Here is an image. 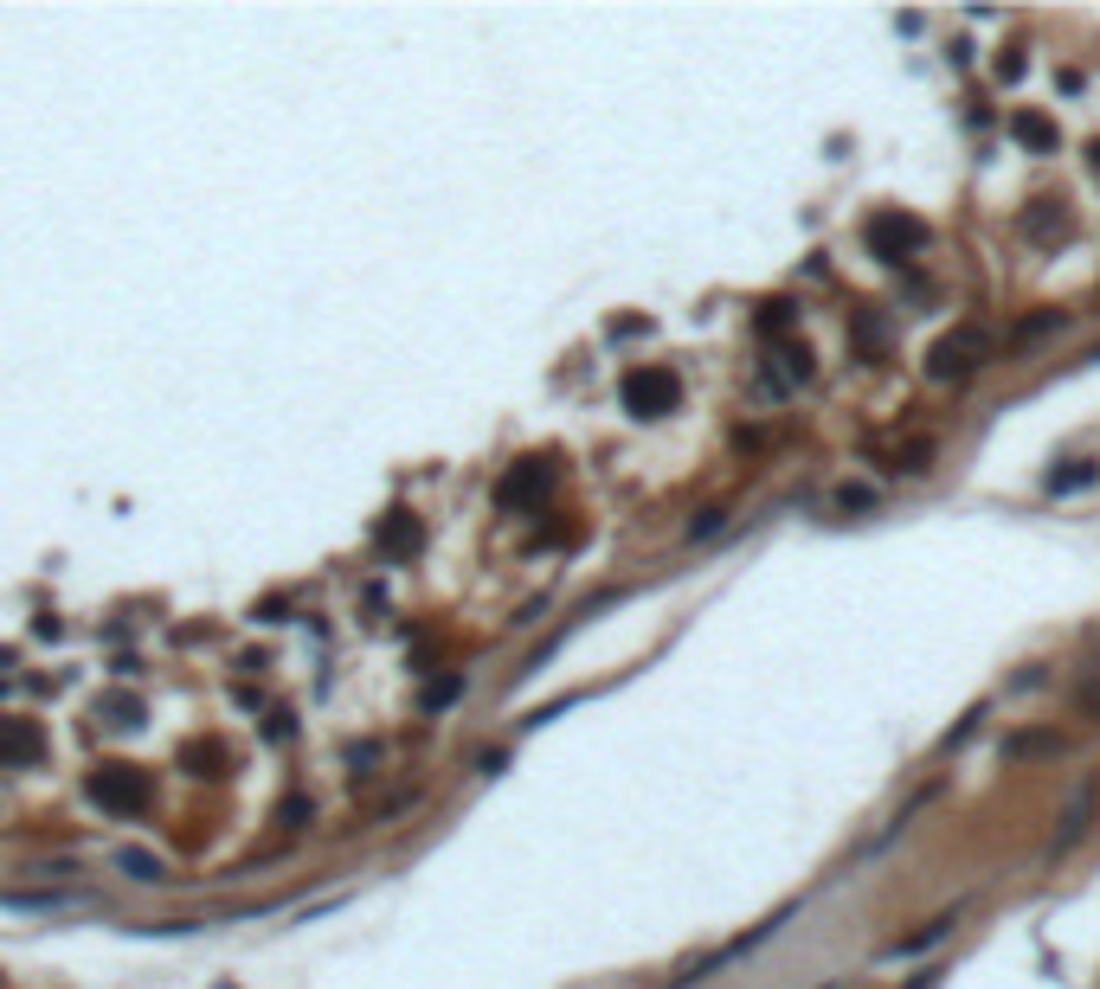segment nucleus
Instances as JSON below:
<instances>
[{
	"label": "nucleus",
	"instance_id": "obj_1",
	"mask_svg": "<svg viewBox=\"0 0 1100 989\" xmlns=\"http://www.w3.org/2000/svg\"><path fill=\"white\" fill-rule=\"evenodd\" d=\"M90 804L110 809V816H142V809L154 804L149 771H136V765H97V771H90Z\"/></svg>",
	"mask_w": 1100,
	"mask_h": 989
},
{
	"label": "nucleus",
	"instance_id": "obj_2",
	"mask_svg": "<svg viewBox=\"0 0 1100 989\" xmlns=\"http://www.w3.org/2000/svg\"><path fill=\"white\" fill-rule=\"evenodd\" d=\"M991 361V334L979 322H959L952 334L933 341V354H927V373L933 379H965V373H979Z\"/></svg>",
	"mask_w": 1100,
	"mask_h": 989
},
{
	"label": "nucleus",
	"instance_id": "obj_3",
	"mask_svg": "<svg viewBox=\"0 0 1100 989\" xmlns=\"http://www.w3.org/2000/svg\"><path fill=\"white\" fill-rule=\"evenodd\" d=\"M683 399V379L670 367H631L624 373V411L631 418H670Z\"/></svg>",
	"mask_w": 1100,
	"mask_h": 989
},
{
	"label": "nucleus",
	"instance_id": "obj_4",
	"mask_svg": "<svg viewBox=\"0 0 1100 989\" xmlns=\"http://www.w3.org/2000/svg\"><path fill=\"white\" fill-rule=\"evenodd\" d=\"M547 488H554V463H547V456H522V463L502 476L495 502H502V508H541Z\"/></svg>",
	"mask_w": 1100,
	"mask_h": 989
},
{
	"label": "nucleus",
	"instance_id": "obj_5",
	"mask_svg": "<svg viewBox=\"0 0 1100 989\" xmlns=\"http://www.w3.org/2000/svg\"><path fill=\"white\" fill-rule=\"evenodd\" d=\"M1094 816H1100V784H1081L1062 809V829H1056V842H1049V861H1062V854H1075V848L1088 842V836H1094Z\"/></svg>",
	"mask_w": 1100,
	"mask_h": 989
},
{
	"label": "nucleus",
	"instance_id": "obj_6",
	"mask_svg": "<svg viewBox=\"0 0 1100 989\" xmlns=\"http://www.w3.org/2000/svg\"><path fill=\"white\" fill-rule=\"evenodd\" d=\"M927 245V225L920 219H901V213H875L869 219V251L882 257V264H901L908 251H920Z\"/></svg>",
	"mask_w": 1100,
	"mask_h": 989
},
{
	"label": "nucleus",
	"instance_id": "obj_7",
	"mask_svg": "<svg viewBox=\"0 0 1100 989\" xmlns=\"http://www.w3.org/2000/svg\"><path fill=\"white\" fill-rule=\"evenodd\" d=\"M45 759V733L39 720H20V713H0V771H26Z\"/></svg>",
	"mask_w": 1100,
	"mask_h": 989
},
{
	"label": "nucleus",
	"instance_id": "obj_8",
	"mask_svg": "<svg viewBox=\"0 0 1100 989\" xmlns=\"http://www.w3.org/2000/svg\"><path fill=\"white\" fill-rule=\"evenodd\" d=\"M952 925H959V913H933L920 932H908V938H888L882 945V964H901V957H920V952H933L940 938H952Z\"/></svg>",
	"mask_w": 1100,
	"mask_h": 989
},
{
	"label": "nucleus",
	"instance_id": "obj_9",
	"mask_svg": "<svg viewBox=\"0 0 1100 989\" xmlns=\"http://www.w3.org/2000/svg\"><path fill=\"white\" fill-rule=\"evenodd\" d=\"M1004 759H1062V733L1036 727V733H1004Z\"/></svg>",
	"mask_w": 1100,
	"mask_h": 989
},
{
	"label": "nucleus",
	"instance_id": "obj_10",
	"mask_svg": "<svg viewBox=\"0 0 1100 989\" xmlns=\"http://www.w3.org/2000/svg\"><path fill=\"white\" fill-rule=\"evenodd\" d=\"M1011 136H1017L1024 148H1036V154H1049V148L1062 142V136H1056V122H1043L1036 110H1017V116H1011Z\"/></svg>",
	"mask_w": 1100,
	"mask_h": 989
},
{
	"label": "nucleus",
	"instance_id": "obj_11",
	"mask_svg": "<svg viewBox=\"0 0 1100 989\" xmlns=\"http://www.w3.org/2000/svg\"><path fill=\"white\" fill-rule=\"evenodd\" d=\"M1094 482H1100V463L1075 456L1068 470H1049V476H1043V488H1049V495H1075V488H1094Z\"/></svg>",
	"mask_w": 1100,
	"mask_h": 989
},
{
	"label": "nucleus",
	"instance_id": "obj_12",
	"mask_svg": "<svg viewBox=\"0 0 1100 989\" xmlns=\"http://www.w3.org/2000/svg\"><path fill=\"white\" fill-rule=\"evenodd\" d=\"M406 547H418V520L406 508H393L380 520V552H406Z\"/></svg>",
	"mask_w": 1100,
	"mask_h": 989
},
{
	"label": "nucleus",
	"instance_id": "obj_13",
	"mask_svg": "<svg viewBox=\"0 0 1100 989\" xmlns=\"http://www.w3.org/2000/svg\"><path fill=\"white\" fill-rule=\"evenodd\" d=\"M985 713H991V700H979V707H965V720H959V727H952V733L940 739V752H959L965 739H972L979 727H985Z\"/></svg>",
	"mask_w": 1100,
	"mask_h": 989
},
{
	"label": "nucleus",
	"instance_id": "obj_14",
	"mask_svg": "<svg viewBox=\"0 0 1100 989\" xmlns=\"http://www.w3.org/2000/svg\"><path fill=\"white\" fill-rule=\"evenodd\" d=\"M831 502H836V514H869V508H875V488H863V482H843Z\"/></svg>",
	"mask_w": 1100,
	"mask_h": 989
},
{
	"label": "nucleus",
	"instance_id": "obj_15",
	"mask_svg": "<svg viewBox=\"0 0 1100 989\" xmlns=\"http://www.w3.org/2000/svg\"><path fill=\"white\" fill-rule=\"evenodd\" d=\"M97 713H110L116 727H136V720H142V700H136V695H110Z\"/></svg>",
	"mask_w": 1100,
	"mask_h": 989
},
{
	"label": "nucleus",
	"instance_id": "obj_16",
	"mask_svg": "<svg viewBox=\"0 0 1100 989\" xmlns=\"http://www.w3.org/2000/svg\"><path fill=\"white\" fill-rule=\"evenodd\" d=\"M277 823H284V829H303V823H316V804H309V797H284V804H277Z\"/></svg>",
	"mask_w": 1100,
	"mask_h": 989
},
{
	"label": "nucleus",
	"instance_id": "obj_17",
	"mask_svg": "<svg viewBox=\"0 0 1100 989\" xmlns=\"http://www.w3.org/2000/svg\"><path fill=\"white\" fill-rule=\"evenodd\" d=\"M792 315H798L792 302H766V309H759V334H779V329H792Z\"/></svg>",
	"mask_w": 1100,
	"mask_h": 989
},
{
	"label": "nucleus",
	"instance_id": "obj_18",
	"mask_svg": "<svg viewBox=\"0 0 1100 989\" xmlns=\"http://www.w3.org/2000/svg\"><path fill=\"white\" fill-rule=\"evenodd\" d=\"M457 695H463V675H445V681H431V688H425V707H451Z\"/></svg>",
	"mask_w": 1100,
	"mask_h": 989
},
{
	"label": "nucleus",
	"instance_id": "obj_19",
	"mask_svg": "<svg viewBox=\"0 0 1100 989\" xmlns=\"http://www.w3.org/2000/svg\"><path fill=\"white\" fill-rule=\"evenodd\" d=\"M122 874H136V880H161V861H154V854H136V848H129V854H122Z\"/></svg>",
	"mask_w": 1100,
	"mask_h": 989
},
{
	"label": "nucleus",
	"instance_id": "obj_20",
	"mask_svg": "<svg viewBox=\"0 0 1100 989\" xmlns=\"http://www.w3.org/2000/svg\"><path fill=\"white\" fill-rule=\"evenodd\" d=\"M722 520H727L722 508H702L695 520H688V540H708V534H722Z\"/></svg>",
	"mask_w": 1100,
	"mask_h": 989
},
{
	"label": "nucleus",
	"instance_id": "obj_21",
	"mask_svg": "<svg viewBox=\"0 0 1100 989\" xmlns=\"http://www.w3.org/2000/svg\"><path fill=\"white\" fill-rule=\"evenodd\" d=\"M940 977H947V970H940V964H933V970H920V977H914L908 989H940Z\"/></svg>",
	"mask_w": 1100,
	"mask_h": 989
},
{
	"label": "nucleus",
	"instance_id": "obj_22",
	"mask_svg": "<svg viewBox=\"0 0 1100 989\" xmlns=\"http://www.w3.org/2000/svg\"><path fill=\"white\" fill-rule=\"evenodd\" d=\"M1088 161H1094V168H1100V142H1094V148H1088Z\"/></svg>",
	"mask_w": 1100,
	"mask_h": 989
},
{
	"label": "nucleus",
	"instance_id": "obj_23",
	"mask_svg": "<svg viewBox=\"0 0 1100 989\" xmlns=\"http://www.w3.org/2000/svg\"><path fill=\"white\" fill-rule=\"evenodd\" d=\"M818 989H836V983H818Z\"/></svg>",
	"mask_w": 1100,
	"mask_h": 989
}]
</instances>
